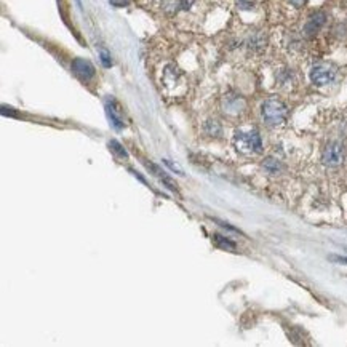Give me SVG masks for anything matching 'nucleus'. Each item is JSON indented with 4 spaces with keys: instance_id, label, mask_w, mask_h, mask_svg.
Masks as SVG:
<instances>
[{
    "instance_id": "6",
    "label": "nucleus",
    "mask_w": 347,
    "mask_h": 347,
    "mask_svg": "<svg viewBox=\"0 0 347 347\" xmlns=\"http://www.w3.org/2000/svg\"><path fill=\"white\" fill-rule=\"evenodd\" d=\"M325 21H327V14H325L323 11L312 13L304 26V34L307 35V37H314V35L320 31V27L325 24Z\"/></svg>"
},
{
    "instance_id": "4",
    "label": "nucleus",
    "mask_w": 347,
    "mask_h": 347,
    "mask_svg": "<svg viewBox=\"0 0 347 347\" xmlns=\"http://www.w3.org/2000/svg\"><path fill=\"white\" fill-rule=\"evenodd\" d=\"M322 160L327 167H339L344 160V147L341 142L333 141L327 144V147L323 149Z\"/></svg>"
},
{
    "instance_id": "14",
    "label": "nucleus",
    "mask_w": 347,
    "mask_h": 347,
    "mask_svg": "<svg viewBox=\"0 0 347 347\" xmlns=\"http://www.w3.org/2000/svg\"><path fill=\"white\" fill-rule=\"evenodd\" d=\"M163 163H165V165H168V167H170V168H171L173 171H176V173H178V175H183V170H181V168L178 167V165H176V163H171L170 160H167V158H165V160H163Z\"/></svg>"
},
{
    "instance_id": "9",
    "label": "nucleus",
    "mask_w": 347,
    "mask_h": 347,
    "mask_svg": "<svg viewBox=\"0 0 347 347\" xmlns=\"http://www.w3.org/2000/svg\"><path fill=\"white\" fill-rule=\"evenodd\" d=\"M266 45V40L263 35H259V34H255V35H251L250 40H248V47L251 50H263Z\"/></svg>"
},
{
    "instance_id": "3",
    "label": "nucleus",
    "mask_w": 347,
    "mask_h": 347,
    "mask_svg": "<svg viewBox=\"0 0 347 347\" xmlns=\"http://www.w3.org/2000/svg\"><path fill=\"white\" fill-rule=\"evenodd\" d=\"M336 78V68L331 64H317L310 70V80L317 86H325Z\"/></svg>"
},
{
    "instance_id": "13",
    "label": "nucleus",
    "mask_w": 347,
    "mask_h": 347,
    "mask_svg": "<svg viewBox=\"0 0 347 347\" xmlns=\"http://www.w3.org/2000/svg\"><path fill=\"white\" fill-rule=\"evenodd\" d=\"M101 61H103V64H104L106 68H111L112 61H111L109 55H107V52H101Z\"/></svg>"
},
{
    "instance_id": "2",
    "label": "nucleus",
    "mask_w": 347,
    "mask_h": 347,
    "mask_svg": "<svg viewBox=\"0 0 347 347\" xmlns=\"http://www.w3.org/2000/svg\"><path fill=\"white\" fill-rule=\"evenodd\" d=\"M234 141H235L237 149L242 150V152L259 154L263 150V141L258 132H248V133L237 132Z\"/></svg>"
},
{
    "instance_id": "7",
    "label": "nucleus",
    "mask_w": 347,
    "mask_h": 347,
    "mask_svg": "<svg viewBox=\"0 0 347 347\" xmlns=\"http://www.w3.org/2000/svg\"><path fill=\"white\" fill-rule=\"evenodd\" d=\"M204 130L208 136H219L221 135V125H219V122H216V120H208L204 127Z\"/></svg>"
},
{
    "instance_id": "10",
    "label": "nucleus",
    "mask_w": 347,
    "mask_h": 347,
    "mask_svg": "<svg viewBox=\"0 0 347 347\" xmlns=\"http://www.w3.org/2000/svg\"><path fill=\"white\" fill-rule=\"evenodd\" d=\"M263 167H264V170H267L269 173H278L280 171V168H281V165L276 160V158H266V160L263 162Z\"/></svg>"
},
{
    "instance_id": "1",
    "label": "nucleus",
    "mask_w": 347,
    "mask_h": 347,
    "mask_svg": "<svg viewBox=\"0 0 347 347\" xmlns=\"http://www.w3.org/2000/svg\"><path fill=\"white\" fill-rule=\"evenodd\" d=\"M261 114H263V119L267 125H280L286 120L288 109L280 99L271 98L263 103Z\"/></svg>"
},
{
    "instance_id": "18",
    "label": "nucleus",
    "mask_w": 347,
    "mask_h": 347,
    "mask_svg": "<svg viewBox=\"0 0 347 347\" xmlns=\"http://www.w3.org/2000/svg\"><path fill=\"white\" fill-rule=\"evenodd\" d=\"M194 3V0H181V8L183 10H187V8H191V5Z\"/></svg>"
},
{
    "instance_id": "5",
    "label": "nucleus",
    "mask_w": 347,
    "mask_h": 347,
    "mask_svg": "<svg viewBox=\"0 0 347 347\" xmlns=\"http://www.w3.org/2000/svg\"><path fill=\"white\" fill-rule=\"evenodd\" d=\"M72 70L82 80H90L95 75V66L88 60H83V58H75L72 61Z\"/></svg>"
},
{
    "instance_id": "16",
    "label": "nucleus",
    "mask_w": 347,
    "mask_h": 347,
    "mask_svg": "<svg viewBox=\"0 0 347 347\" xmlns=\"http://www.w3.org/2000/svg\"><path fill=\"white\" fill-rule=\"evenodd\" d=\"M330 259L331 261L339 263V264H347V258H344V256H330Z\"/></svg>"
},
{
    "instance_id": "8",
    "label": "nucleus",
    "mask_w": 347,
    "mask_h": 347,
    "mask_svg": "<svg viewBox=\"0 0 347 347\" xmlns=\"http://www.w3.org/2000/svg\"><path fill=\"white\" fill-rule=\"evenodd\" d=\"M213 240H214V243L218 245L219 248H224V250H234L235 248V243L234 242H230L229 238L222 237L219 234H214L213 235Z\"/></svg>"
},
{
    "instance_id": "15",
    "label": "nucleus",
    "mask_w": 347,
    "mask_h": 347,
    "mask_svg": "<svg viewBox=\"0 0 347 347\" xmlns=\"http://www.w3.org/2000/svg\"><path fill=\"white\" fill-rule=\"evenodd\" d=\"M130 2H132V0H111V3L115 5V6H125Z\"/></svg>"
},
{
    "instance_id": "11",
    "label": "nucleus",
    "mask_w": 347,
    "mask_h": 347,
    "mask_svg": "<svg viewBox=\"0 0 347 347\" xmlns=\"http://www.w3.org/2000/svg\"><path fill=\"white\" fill-rule=\"evenodd\" d=\"M109 147L114 150V152H117L120 157H128L127 150H125L124 147H122V146H120V144H119L117 141H111V142H109Z\"/></svg>"
},
{
    "instance_id": "12",
    "label": "nucleus",
    "mask_w": 347,
    "mask_h": 347,
    "mask_svg": "<svg viewBox=\"0 0 347 347\" xmlns=\"http://www.w3.org/2000/svg\"><path fill=\"white\" fill-rule=\"evenodd\" d=\"M237 6L240 10H251L253 6H255V3H253L251 0H237Z\"/></svg>"
},
{
    "instance_id": "17",
    "label": "nucleus",
    "mask_w": 347,
    "mask_h": 347,
    "mask_svg": "<svg viewBox=\"0 0 347 347\" xmlns=\"http://www.w3.org/2000/svg\"><path fill=\"white\" fill-rule=\"evenodd\" d=\"M306 2H307V0H290V3L293 6H296V8H301V6H304Z\"/></svg>"
}]
</instances>
